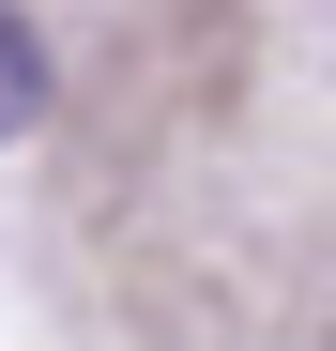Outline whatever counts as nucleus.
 I'll list each match as a JSON object with an SVG mask.
<instances>
[{
    "mask_svg": "<svg viewBox=\"0 0 336 351\" xmlns=\"http://www.w3.org/2000/svg\"><path fill=\"white\" fill-rule=\"evenodd\" d=\"M46 123V46H31V16L0 0V138H31Z\"/></svg>",
    "mask_w": 336,
    "mask_h": 351,
    "instance_id": "obj_1",
    "label": "nucleus"
}]
</instances>
